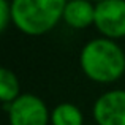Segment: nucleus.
I'll use <instances>...</instances> for the list:
<instances>
[{"label": "nucleus", "mask_w": 125, "mask_h": 125, "mask_svg": "<svg viewBox=\"0 0 125 125\" xmlns=\"http://www.w3.org/2000/svg\"><path fill=\"white\" fill-rule=\"evenodd\" d=\"M79 63L89 79L101 84L117 81L125 73V54L114 40L95 38L81 49Z\"/></svg>", "instance_id": "nucleus-1"}, {"label": "nucleus", "mask_w": 125, "mask_h": 125, "mask_svg": "<svg viewBox=\"0 0 125 125\" xmlns=\"http://www.w3.org/2000/svg\"><path fill=\"white\" fill-rule=\"evenodd\" d=\"M52 125H83L84 117L81 109L73 103H60L51 113Z\"/></svg>", "instance_id": "nucleus-7"}, {"label": "nucleus", "mask_w": 125, "mask_h": 125, "mask_svg": "<svg viewBox=\"0 0 125 125\" xmlns=\"http://www.w3.org/2000/svg\"><path fill=\"white\" fill-rule=\"evenodd\" d=\"M94 25L108 40L125 37V2L103 0L95 3Z\"/></svg>", "instance_id": "nucleus-4"}, {"label": "nucleus", "mask_w": 125, "mask_h": 125, "mask_svg": "<svg viewBox=\"0 0 125 125\" xmlns=\"http://www.w3.org/2000/svg\"><path fill=\"white\" fill-rule=\"evenodd\" d=\"M19 81L16 73H13L8 68L0 67V101L2 103H13L19 97Z\"/></svg>", "instance_id": "nucleus-8"}, {"label": "nucleus", "mask_w": 125, "mask_h": 125, "mask_svg": "<svg viewBox=\"0 0 125 125\" xmlns=\"http://www.w3.org/2000/svg\"><path fill=\"white\" fill-rule=\"evenodd\" d=\"M94 119L98 125H125V90H108L94 103Z\"/></svg>", "instance_id": "nucleus-5"}, {"label": "nucleus", "mask_w": 125, "mask_h": 125, "mask_svg": "<svg viewBox=\"0 0 125 125\" xmlns=\"http://www.w3.org/2000/svg\"><path fill=\"white\" fill-rule=\"evenodd\" d=\"M63 0H14L11 21L25 35H43L52 30L63 18Z\"/></svg>", "instance_id": "nucleus-2"}, {"label": "nucleus", "mask_w": 125, "mask_h": 125, "mask_svg": "<svg viewBox=\"0 0 125 125\" xmlns=\"http://www.w3.org/2000/svg\"><path fill=\"white\" fill-rule=\"evenodd\" d=\"M62 19L71 29H87L95 21V5L85 0H70L65 5Z\"/></svg>", "instance_id": "nucleus-6"}, {"label": "nucleus", "mask_w": 125, "mask_h": 125, "mask_svg": "<svg viewBox=\"0 0 125 125\" xmlns=\"http://www.w3.org/2000/svg\"><path fill=\"white\" fill-rule=\"evenodd\" d=\"M10 21H11V5L5 0H0V33L6 29Z\"/></svg>", "instance_id": "nucleus-9"}, {"label": "nucleus", "mask_w": 125, "mask_h": 125, "mask_svg": "<svg viewBox=\"0 0 125 125\" xmlns=\"http://www.w3.org/2000/svg\"><path fill=\"white\" fill-rule=\"evenodd\" d=\"M10 125H48L51 114L46 103L33 94H22L6 104Z\"/></svg>", "instance_id": "nucleus-3"}]
</instances>
